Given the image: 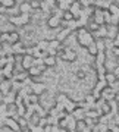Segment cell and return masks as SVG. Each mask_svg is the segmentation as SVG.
I'll return each instance as SVG.
<instances>
[{
	"label": "cell",
	"instance_id": "obj_1",
	"mask_svg": "<svg viewBox=\"0 0 119 132\" xmlns=\"http://www.w3.org/2000/svg\"><path fill=\"white\" fill-rule=\"evenodd\" d=\"M75 34V38H76V43L81 46V47L87 48L90 46L91 43L94 41V38H93V34L88 32V29L85 27H82V28H78L76 31H74Z\"/></svg>",
	"mask_w": 119,
	"mask_h": 132
},
{
	"label": "cell",
	"instance_id": "obj_2",
	"mask_svg": "<svg viewBox=\"0 0 119 132\" xmlns=\"http://www.w3.org/2000/svg\"><path fill=\"white\" fill-rule=\"evenodd\" d=\"M9 24H12L13 27H18V28H22V27H27V25L31 22V15H24L21 13L18 16H12V18H7Z\"/></svg>",
	"mask_w": 119,
	"mask_h": 132
},
{
	"label": "cell",
	"instance_id": "obj_3",
	"mask_svg": "<svg viewBox=\"0 0 119 132\" xmlns=\"http://www.w3.org/2000/svg\"><path fill=\"white\" fill-rule=\"evenodd\" d=\"M60 21H62V19H59L57 16L50 15V16L47 18V21H46L47 28L49 29H53V31H59V29H60Z\"/></svg>",
	"mask_w": 119,
	"mask_h": 132
},
{
	"label": "cell",
	"instance_id": "obj_4",
	"mask_svg": "<svg viewBox=\"0 0 119 132\" xmlns=\"http://www.w3.org/2000/svg\"><path fill=\"white\" fill-rule=\"evenodd\" d=\"M29 88H31V93L35 95H41L43 93H46L47 87L44 82H31L29 84Z\"/></svg>",
	"mask_w": 119,
	"mask_h": 132
},
{
	"label": "cell",
	"instance_id": "obj_5",
	"mask_svg": "<svg viewBox=\"0 0 119 132\" xmlns=\"http://www.w3.org/2000/svg\"><path fill=\"white\" fill-rule=\"evenodd\" d=\"M100 95H101V98L105 100V101H113L115 100V95H116V91L112 88V87H106L105 90L100 93Z\"/></svg>",
	"mask_w": 119,
	"mask_h": 132
},
{
	"label": "cell",
	"instance_id": "obj_6",
	"mask_svg": "<svg viewBox=\"0 0 119 132\" xmlns=\"http://www.w3.org/2000/svg\"><path fill=\"white\" fill-rule=\"evenodd\" d=\"M74 32V31H71V29L69 28H63V29H59V31H57V34H56V40L59 43H65L68 40V38H69V35H71V34Z\"/></svg>",
	"mask_w": 119,
	"mask_h": 132
},
{
	"label": "cell",
	"instance_id": "obj_7",
	"mask_svg": "<svg viewBox=\"0 0 119 132\" xmlns=\"http://www.w3.org/2000/svg\"><path fill=\"white\" fill-rule=\"evenodd\" d=\"M34 59H35V57L31 56V54H24V56H22L21 66H22V69H24V71H28L31 66H34Z\"/></svg>",
	"mask_w": 119,
	"mask_h": 132
},
{
	"label": "cell",
	"instance_id": "obj_8",
	"mask_svg": "<svg viewBox=\"0 0 119 132\" xmlns=\"http://www.w3.org/2000/svg\"><path fill=\"white\" fill-rule=\"evenodd\" d=\"M69 12L74 15V18H75V19H80V16H81V12H82L81 3H80V2H72L71 7H69Z\"/></svg>",
	"mask_w": 119,
	"mask_h": 132
},
{
	"label": "cell",
	"instance_id": "obj_9",
	"mask_svg": "<svg viewBox=\"0 0 119 132\" xmlns=\"http://www.w3.org/2000/svg\"><path fill=\"white\" fill-rule=\"evenodd\" d=\"M12 54H25V43L22 40L12 44Z\"/></svg>",
	"mask_w": 119,
	"mask_h": 132
},
{
	"label": "cell",
	"instance_id": "obj_10",
	"mask_svg": "<svg viewBox=\"0 0 119 132\" xmlns=\"http://www.w3.org/2000/svg\"><path fill=\"white\" fill-rule=\"evenodd\" d=\"M10 91H12V79H3L0 82V93L6 95Z\"/></svg>",
	"mask_w": 119,
	"mask_h": 132
},
{
	"label": "cell",
	"instance_id": "obj_11",
	"mask_svg": "<svg viewBox=\"0 0 119 132\" xmlns=\"http://www.w3.org/2000/svg\"><path fill=\"white\" fill-rule=\"evenodd\" d=\"M2 73H3V78L5 79H13V65L12 63H7V65L3 68V69H0Z\"/></svg>",
	"mask_w": 119,
	"mask_h": 132
},
{
	"label": "cell",
	"instance_id": "obj_12",
	"mask_svg": "<svg viewBox=\"0 0 119 132\" xmlns=\"http://www.w3.org/2000/svg\"><path fill=\"white\" fill-rule=\"evenodd\" d=\"M5 126L10 128V129L15 131V132L21 131V128H19V125H18V122H16V119H15V118H6L5 119Z\"/></svg>",
	"mask_w": 119,
	"mask_h": 132
},
{
	"label": "cell",
	"instance_id": "obj_13",
	"mask_svg": "<svg viewBox=\"0 0 119 132\" xmlns=\"http://www.w3.org/2000/svg\"><path fill=\"white\" fill-rule=\"evenodd\" d=\"M72 2L74 0H57V5L56 7L59 10H62V12H66V10H69V7H71Z\"/></svg>",
	"mask_w": 119,
	"mask_h": 132
},
{
	"label": "cell",
	"instance_id": "obj_14",
	"mask_svg": "<svg viewBox=\"0 0 119 132\" xmlns=\"http://www.w3.org/2000/svg\"><path fill=\"white\" fill-rule=\"evenodd\" d=\"M43 63H44V66L47 68V69H50V68H54V66L57 65V57H54V56H46L43 59Z\"/></svg>",
	"mask_w": 119,
	"mask_h": 132
},
{
	"label": "cell",
	"instance_id": "obj_15",
	"mask_svg": "<svg viewBox=\"0 0 119 132\" xmlns=\"http://www.w3.org/2000/svg\"><path fill=\"white\" fill-rule=\"evenodd\" d=\"M18 9H19V12H21V13H24V15H31V12H33V9H31V5H29L28 0L22 2V3L18 6Z\"/></svg>",
	"mask_w": 119,
	"mask_h": 132
},
{
	"label": "cell",
	"instance_id": "obj_16",
	"mask_svg": "<svg viewBox=\"0 0 119 132\" xmlns=\"http://www.w3.org/2000/svg\"><path fill=\"white\" fill-rule=\"evenodd\" d=\"M106 28H107V37H106V38H109V40H115L116 34L119 32L118 27H116V25L109 24V25H106Z\"/></svg>",
	"mask_w": 119,
	"mask_h": 132
},
{
	"label": "cell",
	"instance_id": "obj_17",
	"mask_svg": "<svg viewBox=\"0 0 119 132\" xmlns=\"http://www.w3.org/2000/svg\"><path fill=\"white\" fill-rule=\"evenodd\" d=\"M71 116L75 119V120H84V118H85V110L81 109V107H76L75 110L72 112Z\"/></svg>",
	"mask_w": 119,
	"mask_h": 132
},
{
	"label": "cell",
	"instance_id": "obj_18",
	"mask_svg": "<svg viewBox=\"0 0 119 132\" xmlns=\"http://www.w3.org/2000/svg\"><path fill=\"white\" fill-rule=\"evenodd\" d=\"M63 109H65V112H66L68 114H72V112H74V110L76 109V103L74 101V100L69 98L66 103L63 104Z\"/></svg>",
	"mask_w": 119,
	"mask_h": 132
},
{
	"label": "cell",
	"instance_id": "obj_19",
	"mask_svg": "<svg viewBox=\"0 0 119 132\" xmlns=\"http://www.w3.org/2000/svg\"><path fill=\"white\" fill-rule=\"evenodd\" d=\"M22 38H21V32L19 31H9V43L10 44H15V43H18V41H21Z\"/></svg>",
	"mask_w": 119,
	"mask_h": 132
},
{
	"label": "cell",
	"instance_id": "obj_20",
	"mask_svg": "<svg viewBox=\"0 0 119 132\" xmlns=\"http://www.w3.org/2000/svg\"><path fill=\"white\" fill-rule=\"evenodd\" d=\"M15 98H16V93L15 91H10L6 95H3V103L5 104H12L15 103Z\"/></svg>",
	"mask_w": 119,
	"mask_h": 132
},
{
	"label": "cell",
	"instance_id": "obj_21",
	"mask_svg": "<svg viewBox=\"0 0 119 132\" xmlns=\"http://www.w3.org/2000/svg\"><path fill=\"white\" fill-rule=\"evenodd\" d=\"M85 50H87V53H88V56H91V57H96V56H97V53H99V50H97V46H96L94 41L91 43V44L85 48Z\"/></svg>",
	"mask_w": 119,
	"mask_h": 132
},
{
	"label": "cell",
	"instance_id": "obj_22",
	"mask_svg": "<svg viewBox=\"0 0 119 132\" xmlns=\"http://www.w3.org/2000/svg\"><path fill=\"white\" fill-rule=\"evenodd\" d=\"M37 48L38 50H41V52H47L49 48V41L46 40V38H43V40H40V41H37Z\"/></svg>",
	"mask_w": 119,
	"mask_h": 132
},
{
	"label": "cell",
	"instance_id": "obj_23",
	"mask_svg": "<svg viewBox=\"0 0 119 132\" xmlns=\"http://www.w3.org/2000/svg\"><path fill=\"white\" fill-rule=\"evenodd\" d=\"M27 78H29L28 73H27V71L18 72V73H15V75H13V79H15V81H19V82H24Z\"/></svg>",
	"mask_w": 119,
	"mask_h": 132
},
{
	"label": "cell",
	"instance_id": "obj_24",
	"mask_svg": "<svg viewBox=\"0 0 119 132\" xmlns=\"http://www.w3.org/2000/svg\"><path fill=\"white\" fill-rule=\"evenodd\" d=\"M105 81H106V84L109 85V87H112V85H113L115 82H116V78H115V75L112 73V72H106Z\"/></svg>",
	"mask_w": 119,
	"mask_h": 132
},
{
	"label": "cell",
	"instance_id": "obj_25",
	"mask_svg": "<svg viewBox=\"0 0 119 132\" xmlns=\"http://www.w3.org/2000/svg\"><path fill=\"white\" fill-rule=\"evenodd\" d=\"M15 119H16V122H18V125H19V128H21V129H27V128L29 126L28 120H27L25 118H19V116H15Z\"/></svg>",
	"mask_w": 119,
	"mask_h": 132
},
{
	"label": "cell",
	"instance_id": "obj_26",
	"mask_svg": "<svg viewBox=\"0 0 119 132\" xmlns=\"http://www.w3.org/2000/svg\"><path fill=\"white\" fill-rule=\"evenodd\" d=\"M107 10H109V13L112 15V16H119V7L116 6V3H110Z\"/></svg>",
	"mask_w": 119,
	"mask_h": 132
},
{
	"label": "cell",
	"instance_id": "obj_27",
	"mask_svg": "<svg viewBox=\"0 0 119 132\" xmlns=\"http://www.w3.org/2000/svg\"><path fill=\"white\" fill-rule=\"evenodd\" d=\"M87 129V125L84 120H76V125H75V132H84Z\"/></svg>",
	"mask_w": 119,
	"mask_h": 132
},
{
	"label": "cell",
	"instance_id": "obj_28",
	"mask_svg": "<svg viewBox=\"0 0 119 132\" xmlns=\"http://www.w3.org/2000/svg\"><path fill=\"white\" fill-rule=\"evenodd\" d=\"M29 5H31V9L34 10H40L41 9V0H28Z\"/></svg>",
	"mask_w": 119,
	"mask_h": 132
},
{
	"label": "cell",
	"instance_id": "obj_29",
	"mask_svg": "<svg viewBox=\"0 0 119 132\" xmlns=\"http://www.w3.org/2000/svg\"><path fill=\"white\" fill-rule=\"evenodd\" d=\"M3 43H9V31H2L0 32V44H3Z\"/></svg>",
	"mask_w": 119,
	"mask_h": 132
},
{
	"label": "cell",
	"instance_id": "obj_30",
	"mask_svg": "<svg viewBox=\"0 0 119 132\" xmlns=\"http://www.w3.org/2000/svg\"><path fill=\"white\" fill-rule=\"evenodd\" d=\"M96 46H97V50L99 52H106V44H105V40H94Z\"/></svg>",
	"mask_w": 119,
	"mask_h": 132
},
{
	"label": "cell",
	"instance_id": "obj_31",
	"mask_svg": "<svg viewBox=\"0 0 119 132\" xmlns=\"http://www.w3.org/2000/svg\"><path fill=\"white\" fill-rule=\"evenodd\" d=\"M63 21H66V22H69V21H74V15L71 13V12H69V10H66V12H63Z\"/></svg>",
	"mask_w": 119,
	"mask_h": 132
},
{
	"label": "cell",
	"instance_id": "obj_32",
	"mask_svg": "<svg viewBox=\"0 0 119 132\" xmlns=\"http://www.w3.org/2000/svg\"><path fill=\"white\" fill-rule=\"evenodd\" d=\"M85 76H87V73L82 71V69H78V71H76V78H78V79H85Z\"/></svg>",
	"mask_w": 119,
	"mask_h": 132
},
{
	"label": "cell",
	"instance_id": "obj_33",
	"mask_svg": "<svg viewBox=\"0 0 119 132\" xmlns=\"http://www.w3.org/2000/svg\"><path fill=\"white\" fill-rule=\"evenodd\" d=\"M46 125H49V122H47V118L44 116V118H40V122H38V126L40 128H44Z\"/></svg>",
	"mask_w": 119,
	"mask_h": 132
},
{
	"label": "cell",
	"instance_id": "obj_34",
	"mask_svg": "<svg viewBox=\"0 0 119 132\" xmlns=\"http://www.w3.org/2000/svg\"><path fill=\"white\" fill-rule=\"evenodd\" d=\"M112 73L115 75V78H116V81H119V66L116 65V68H115L113 71H112Z\"/></svg>",
	"mask_w": 119,
	"mask_h": 132
},
{
	"label": "cell",
	"instance_id": "obj_35",
	"mask_svg": "<svg viewBox=\"0 0 119 132\" xmlns=\"http://www.w3.org/2000/svg\"><path fill=\"white\" fill-rule=\"evenodd\" d=\"M0 132H15V131H12L10 128H7V126H3L2 129H0Z\"/></svg>",
	"mask_w": 119,
	"mask_h": 132
},
{
	"label": "cell",
	"instance_id": "obj_36",
	"mask_svg": "<svg viewBox=\"0 0 119 132\" xmlns=\"http://www.w3.org/2000/svg\"><path fill=\"white\" fill-rule=\"evenodd\" d=\"M115 101H116V103L119 104V91L116 93V95H115Z\"/></svg>",
	"mask_w": 119,
	"mask_h": 132
},
{
	"label": "cell",
	"instance_id": "obj_37",
	"mask_svg": "<svg viewBox=\"0 0 119 132\" xmlns=\"http://www.w3.org/2000/svg\"><path fill=\"white\" fill-rule=\"evenodd\" d=\"M3 126H5V120H3V119L0 118V129H2Z\"/></svg>",
	"mask_w": 119,
	"mask_h": 132
},
{
	"label": "cell",
	"instance_id": "obj_38",
	"mask_svg": "<svg viewBox=\"0 0 119 132\" xmlns=\"http://www.w3.org/2000/svg\"><path fill=\"white\" fill-rule=\"evenodd\" d=\"M0 104H3V94L0 93Z\"/></svg>",
	"mask_w": 119,
	"mask_h": 132
},
{
	"label": "cell",
	"instance_id": "obj_39",
	"mask_svg": "<svg viewBox=\"0 0 119 132\" xmlns=\"http://www.w3.org/2000/svg\"><path fill=\"white\" fill-rule=\"evenodd\" d=\"M19 132H31V131H29V128H27V129H21Z\"/></svg>",
	"mask_w": 119,
	"mask_h": 132
},
{
	"label": "cell",
	"instance_id": "obj_40",
	"mask_svg": "<svg viewBox=\"0 0 119 132\" xmlns=\"http://www.w3.org/2000/svg\"><path fill=\"white\" fill-rule=\"evenodd\" d=\"M3 79H5V78H3V73H2V71H0V82H2Z\"/></svg>",
	"mask_w": 119,
	"mask_h": 132
},
{
	"label": "cell",
	"instance_id": "obj_41",
	"mask_svg": "<svg viewBox=\"0 0 119 132\" xmlns=\"http://www.w3.org/2000/svg\"><path fill=\"white\" fill-rule=\"evenodd\" d=\"M74 2H81V0H74Z\"/></svg>",
	"mask_w": 119,
	"mask_h": 132
}]
</instances>
